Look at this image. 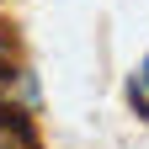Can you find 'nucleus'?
Instances as JSON below:
<instances>
[{
  "label": "nucleus",
  "instance_id": "2",
  "mask_svg": "<svg viewBox=\"0 0 149 149\" xmlns=\"http://www.w3.org/2000/svg\"><path fill=\"white\" fill-rule=\"evenodd\" d=\"M128 101H133V112L149 123V53L133 64V74H128Z\"/></svg>",
  "mask_w": 149,
  "mask_h": 149
},
{
  "label": "nucleus",
  "instance_id": "1",
  "mask_svg": "<svg viewBox=\"0 0 149 149\" xmlns=\"http://www.w3.org/2000/svg\"><path fill=\"white\" fill-rule=\"evenodd\" d=\"M0 149H43L32 117L22 107H6V101H0Z\"/></svg>",
  "mask_w": 149,
  "mask_h": 149
}]
</instances>
